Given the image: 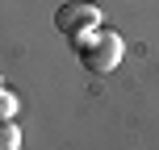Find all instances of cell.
Listing matches in <instances>:
<instances>
[{"mask_svg": "<svg viewBox=\"0 0 159 150\" xmlns=\"http://www.w3.org/2000/svg\"><path fill=\"white\" fill-rule=\"evenodd\" d=\"M71 42H75V50H80V63H84L92 75H109L113 67L121 63V54H126L121 33L101 29V25H96L92 33H80V38H71Z\"/></svg>", "mask_w": 159, "mask_h": 150, "instance_id": "obj_1", "label": "cell"}, {"mask_svg": "<svg viewBox=\"0 0 159 150\" xmlns=\"http://www.w3.org/2000/svg\"><path fill=\"white\" fill-rule=\"evenodd\" d=\"M55 25L67 33V38L92 33L96 25H101V8H96L92 0H67V4H59V13H55Z\"/></svg>", "mask_w": 159, "mask_h": 150, "instance_id": "obj_2", "label": "cell"}, {"mask_svg": "<svg viewBox=\"0 0 159 150\" xmlns=\"http://www.w3.org/2000/svg\"><path fill=\"white\" fill-rule=\"evenodd\" d=\"M0 150H21V125L13 117L0 121Z\"/></svg>", "mask_w": 159, "mask_h": 150, "instance_id": "obj_3", "label": "cell"}, {"mask_svg": "<svg viewBox=\"0 0 159 150\" xmlns=\"http://www.w3.org/2000/svg\"><path fill=\"white\" fill-rule=\"evenodd\" d=\"M8 117H17V96H13V88L0 84V121H8Z\"/></svg>", "mask_w": 159, "mask_h": 150, "instance_id": "obj_4", "label": "cell"}]
</instances>
